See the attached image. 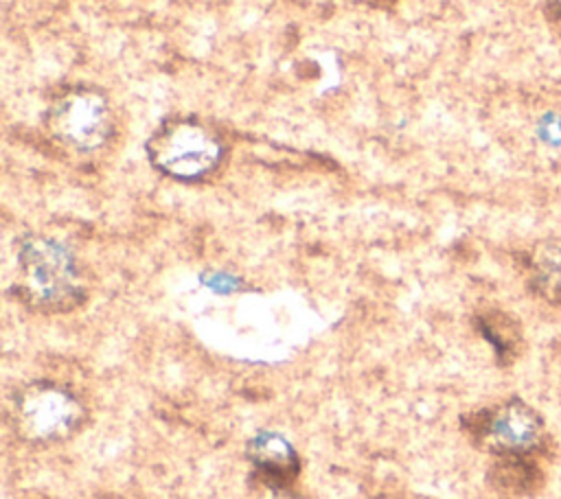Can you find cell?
Masks as SVG:
<instances>
[{
	"mask_svg": "<svg viewBox=\"0 0 561 499\" xmlns=\"http://www.w3.org/2000/svg\"><path fill=\"white\" fill-rule=\"evenodd\" d=\"M204 282L217 291H234L239 287V280L226 274H213L208 278H204Z\"/></svg>",
	"mask_w": 561,
	"mask_h": 499,
	"instance_id": "cell-9",
	"label": "cell"
},
{
	"mask_svg": "<svg viewBox=\"0 0 561 499\" xmlns=\"http://www.w3.org/2000/svg\"><path fill=\"white\" fill-rule=\"evenodd\" d=\"M539 138L550 147H561V118L548 116L539 125Z\"/></svg>",
	"mask_w": 561,
	"mask_h": 499,
	"instance_id": "cell-8",
	"label": "cell"
},
{
	"mask_svg": "<svg viewBox=\"0 0 561 499\" xmlns=\"http://www.w3.org/2000/svg\"><path fill=\"white\" fill-rule=\"evenodd\" d=\"M145 149L153 169L180 182L208 177L226 155L221 136L193 116L162 120L149 136Z\"/></svg>",
	"mask_w": 561,
	"mask_h": 499,
	"instance_id": "cell-2",
	"label": "cell"
},
{
	"mask_svg": "<svg viewBox=\"0 0 561 499\" xmlns=\"http://www.w3.org/2000/svg\"><path fill=\"white\" fill-rule=\"evenodd\" d=\"M9 418L20 438L46 444L77 433L85 422V407L68 387L33 381L15 392Z\"/></svg>",
	"mask_w": 561,
	"mask_h": 499,
	"instance_id": "cell-3",
	"label": "cell"
},
{
	"mask_svg": "<svg viewBox=\"0 0 561 499\" xmlns=\"http://www.w3.org/2000/svg\"><path fill=\"white\" fill-rule=\"evenodd\" d=\"M552 22L561 28V2L552 4Z\"/></svg>",
	"mask_w": 561,
	"mask_h": 499,
	"instance_id": "cell-10",
	"label": "cell"
},
{
	"mask_svg": "<svg viewBox=\"0 0 561 499\" xmlns=\"http://www.w3.org/2000/svg\"><path fill=\"white\" fill-rule=\"evenodd\" d=\"M245 455L254 466V475L274 490H285L300 473L298 453L276 431H259L250 438Z\"/></svg>",
	"mask_w": 561,
	"mask_h": 499,
	"instance_id": "cell-6",
	"label": "cell"
},
{
	"mask_svg": "<svg viewBox=\"0 0 561 499\" xmlns=\"http://www.w3.org/2000/svg\"><path fill=\"white\" fill-rule=\"evenodd\" d=\"M528 282L539 298L561 306V239H548L533 247Z\"/></svg>",
	"mask_w": 561,
	"mask_h": 499,
	"instance_id": "cell-7",
	"label": "cell"
},
{
	"mask_svg": "<svg viewBox=\"0 0 561 499\" xmlns=\"http://www.w3.org/2000/svg\"><path fill=\"white\" fill-rule=\"evenodd\" d=\"M467 431L478 446L500 457H526L543 440L541 416L517 398L478 411Z\"/></svg>",
	"mask_w": 561,
	"mask_h": 499,
	"instance_id": "cell-5",
	"label": "cell"
},
{
	"mask_svg": "<svg viewBox=\"0 0 561 499\" xmlns=\"http://www.w3.org/2000/svg\"><path fill=\"white\" fill-rule=\"evenodd\" d=\"M44 120L50 136L75 151H96L114 134L110 101L92 85H72L57 94Z\"/></svg>",
	"mask_w": 561,
	"mask_h": 499,
	"instance_id": "cell-4",
	"label": "cell"
},
{
	"mask_svg": "<svg viewBox=\"0 0 561 499\" xmlns=\"http://www.w3.org/2000/svg\"><path fill=\"white\" fill-rule=\"evenodd\" d=\"M18 298L42 313H66L85 300L72 252L44 234H26L18 245Z\"/></svg>",
	"mask_w": 561,
	"mask_h": 499,
	"instance_id": "cell-1",
	"label": "cell"
}]
</instances>
